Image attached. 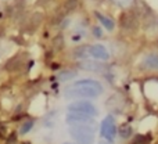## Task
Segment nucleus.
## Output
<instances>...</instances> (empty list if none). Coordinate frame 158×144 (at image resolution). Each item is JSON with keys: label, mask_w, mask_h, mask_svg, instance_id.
<instances>
[{"label": "nucleus", "mask_w": 158, "mask_h": 144, "mask_svg": "<svg viewBox=\"0 0 158 144\" xmlns=\"http://www.w3.org/2000/svg\"><path fill=\"white\" fill-rule=\"evenodd\" d=\"M115 2L119 6H122V7H126V6H129L132 3V0H115Z\"/></svg>", "instance_id": "13"}, {"label": "nucleus", "mask_w": 158, "mask_h": 144, "mask_svg": "<svg viewBox=\"0 0 158 144\" xmlns=\"http://www.w3.org/2000/svg\"><path fill=\"white\" fill-rule=\"evenodd\" d=\"M96 15H97L98 21H100V24L103 25V27L106 28L107 31H112V29L115 28V24H114V21H112L111 18H108V17L103 15V14H100V13H97Z\"/></svg>", "instance_id": "8"}, {"label": "nucleus", "mask_w": 158, "mask_h": 144, "mask_svg": "<svg viewBox=\"0 0 158 144\" xmlns=\"http://www.w3.org/2000/svg\"><path fill=\"white\" fill-rule=\"evenodd\" d=\"M103 93V86L94 79L78 80L65 90L67 98H96Z\"/></svg>", "instance_id": "1"}, {"label": "nucleus", "mask_w": 158, "mask_h": 144, "mask_svg": "<svg viewBox=\"0 0 158 144\" xmlns=\"http://www.w3.org/2000/svg\"><path fill=\"white\" fill-rule=\"evenodd\" d=\"M98 144H108V143H106V142H101V143H98Z\"/></svg>", "instance_id": "15"}, {"label": "nucleus", "mask_w": 158, "mask_h": 144, "mask_svg": "<svg viewBox=\"0 0 158 144\" xmlns=\"http://www.w3.org/2000/svg\"><path fill=\"white\" fill-rule=\"evenodd\" d=\"M81 67L83 69H87V71H100L101 69V65H98V64H96V63H90V61L83 63Z\"/></svg>", "instance_id": "10"}, {"label": "nucleus", "mask_w": 158, "mask_h": 144, "mask_svg": "<svg viewBox=\"0 0 158 144\" xmlns=\"http://www.w3.org/2000/svg\"><path fill=\"white\" fill-rule=\"evenodd\" d=\"M32 126H33V122H32V121H27V122H25L24 125L21 126V133H22V134L28 133V132L32 129Z\"/></svg>", "instance_id": "11"}, {"label": "nucleus", "mask_w": 158, "mask_h": 144, "mask_svg": "<svg viewBox=\"0 0 158 144\" xmlns=\"http://www.w3.org/2000/svg\"><path fill=\"white\" fill-rule=\"evenodd\" d=\"M133 144H147V137L146 136H139L136 140H135Z\"/></svg>", "instance_id": "12"}, {"label": "nucleus", "mask_w": 158, "mask_h": 144, "mask_svg": "<svg viewBox=\"0 0 158 144\" xmlns=\"http://www.w3.org/2000/svg\"><path fill=\"white\" fill-rule=\"evenodd\" d=\"M74 57L77 58H96L100 61H107L110 58V53L101 44L92 46H81L74 50Z\"/></svg>", "instance_id": "2"}, {"label": "nucleus", "mask_w": 158, "mask_h": 144, "mask_svg": "<svg viewBox=\"0 0 158 144\" xmlns=\"http://www.w3.org/2000/svg\"><path fill=\"white\" fill-rule=\"evenodd\" d=\"M75 76H77V71H63V72H60L57 75V79L58 80H61V82H67V80H71V79H74Z\"/></svg>", "instance_id": "9"}, {"label": "nucleus", "mask_w": 158, "mask_h": 144, "mask_svg": "<svg viewBox=\"0 0 158 144\" xmlns=\"http://www.w3.org/2000/svg\"><path fill=\"white\" fill-rule=\"evenodd\" d=\"M140 68L144 71H158V53H148L140 60Z\"/></svg>", "instance_id": "6"}, {"label": "nucleus", "mask_w": 158, "mask_h": 144, "mask_svg": "<svg viewBox=\"0 0 158 144\" xmlns=\"http://www.w3.org/2000/svg\"><path fill=\"white\" fill-rule=\"evenodd\" d=\"M69 112H75V114H82V115H89V117H94L97 114V109L89 101H75V103L68 105Z\"/></svg>", "instance_id": "4"}, {"label": "nucleus", "mask_w": 158, "mask_h": 144, "mask_svg": "<svg viewBox=\"0 0 158 144\" xmlns=\"http://www.w3.org/2000/svg\"><path fill=\"white\" fill-rule=\"evenodd\" d=\"M100 133H101V136H103L106 140H108L110 143L114 142L115 134H117V126H115L114 118H112V117L104 118V121L101 122Z\"/></svg>", "instance_id": "5"}, {"label": "nucleus", "mask_w": 158, "mask_h": 144, "mask_svg": "<svg viewBox=\"0 0 158 144\" xmlns=\"http://www.w3.org/2000/svg\"><path fill=\"white\" fill-rule=\"evenodd\" d=\"M69 134L78 144H93L94 132L87 125H74L69 129Z\"/></svg>", "instance_id": "3"}, {"label": "nucleus", "mask_w": 158, "mask_h": 144, "mask_svg": "<svg viewBox=\"0 0 158 144\" xmlns=\"http://www.w3.org/2000/svg\"><path fill=\"white\" fill-rule=\"evenodd\" d=\"M89 122H92V118L89 115L75 114V112L67 115V123H69V125H86Z\"/></svg>", "instance_id": "7"}, {"label": "nucleus", "mask_w": 158, "mask_h": 144, "mask_svg": "<svg viewBox=\"0 0 158 144\" xmlns=\"http://www.w3.org/2000/svg\"><path fill=\"white\" fill-rule=\"evenodd\" d=\"M65 144H68V143H65Z\"/></svg>", "instance_id": "16"}, {"label": "nucleus", "mask_w": 158, "mask_h": 144, "mask_svg": "<svg viewBox=\"0 0 158 144\" xmlns=\"http://www.w3.org/2000/svg\"><path fill=\"white\" fill-rule=\"evenodd\" d=\"M94 35H96V36H100V35H101V33H100V29L94 28Z\"/></svg>", "instance_id": "14"}]
</instances>
